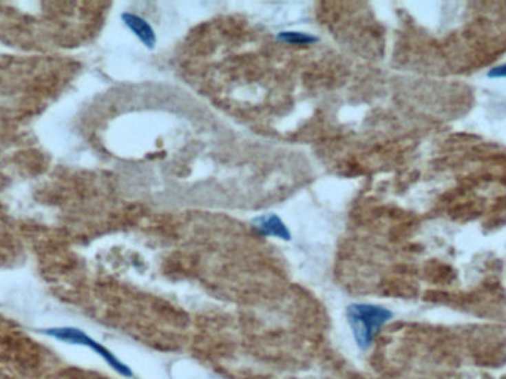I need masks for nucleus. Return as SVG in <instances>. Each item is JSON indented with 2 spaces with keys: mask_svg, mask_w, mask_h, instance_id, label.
I'll use <instances>...</instances> for the list:
<instances>
[{
  "mask_svg": "<svg viewBox=\"0 0 506 379\" xmlns=\"http://www.w3.org/2000/svg\"><path fill=\"white\" fill-rule=\"evenodd\" d=\"M392 317L394 313L381 305L354 303L346 307V318H348L354 341L360 350H367L373 344L381 329Z\"/></svg>",
  "mask_w": 506,
  "mask_h": 379,
  "instance_id": "f257e3e1",
  "label": "nucleus"
},
{
  "mask_svg": "<svg viewBox=\"0 0 506 379\" xmlns=\"http://www.w3.org/2000/svg\"><path fill=\"white\" fill-rule=\"evenodd\" d=\"M48 336H52L55 339H58V341H63V342H68V344H74V345H83V347H87L91 348L92 351H95L98 356H101L104 360L107 362V365L110 366L112 369H114V371L122 375L125 378H132L134 376V372L132 369L129 367L126 363H123L122 360H118L117 356H114L108 348H105L103 344L96 342L95 339H92L89 335H86L83 331H81V329L77 327H49L46 329V331H43Z\"/></svg>",
  "mask_w": 506,
  "mask_h": 379,
  "instance_id": "f03ea898",
  "label": "nucleus"
},
{
  "mask_svg": "<svg viewBox=\"0 0 506 379\" xmlns=\"http://www.w3.org/2000/svg\"><path fill=\"white\" fill-rule=\"evenodd\" d=\"M252 225L261 236L275 237L284 242L292 240L291 230L287 228L283 219L275 214H264V215L256 216L252 221Z\"/></svg>",
  "mask_w": 506,
  "mask_h": 379,
  "instance_id": "7ed1b4c3",
  "label": "nucleus"
},
{
  "mask_svg": "<svg viewBox=\"0 0 506 379\" xmlns=\"http://www.w3.org/2000/svg\"><path fill=\"white\" fill-rule=\"evenodd\" d=\"M122 21L138 37V41H140L145 48L148 49L156 48L157 36H156L153 27L150 25V23L147 21V19H144L143 17L136 15V14H132V12H125L122 14Z\"/></svg>",
  "mask_w": 506,
  "mask_h": 379,
  "instance_id": "20e7f679",
  "label": "nucleus"
},
{
  "mask_svg": "<svg viewBox=\"0 0 506 379\" xmlns=\"http://www.w3.org/2000/svg\"><path fill=\"white\" fill-rule=\"evenodd\" d=\"M279 41L291 45H311L319 42V37L302 32H282L277 34Z\"/></svg>",
  "mask_w": 506,
  "mask_h": 379,
  "instance_id": "39448f33",
  "label": "nucleus"
},
{
  "mask_svg": "<svg viewBox=\"0 0 506 379\" xmlns=\"http://www.w3.org/2000/svg\"><path fill=\"white\" fill-rule=\"evenodd\" d=\"M489 77H492V79H502V77H506V64L492 68L490 72H489Z\"/></svg>",
  "mask_w": 506,
  "mask_h": 379,
  "instance_id": "423d86ee",
  "label": "nucleus"
}]
</instances>
